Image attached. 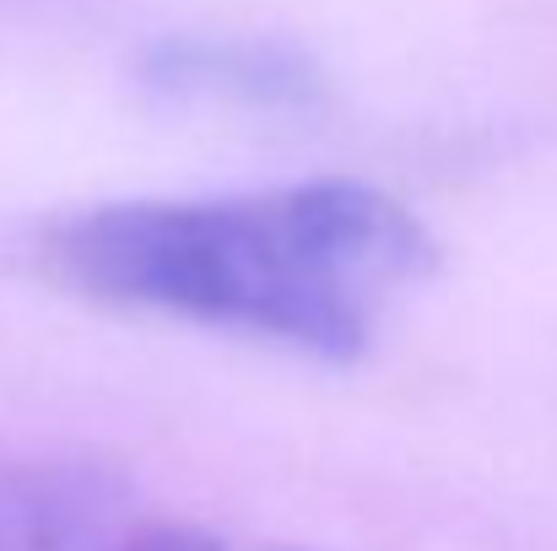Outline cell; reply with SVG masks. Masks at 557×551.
Listing matches in <instances>:
<instances>
[{"mask_svg":"<svg viewBox=\"0 0 557 551\" xmlns=\"http://www.w3.org/2000/svg\"><path fill=\"white\" fill-rule=\"evenodd\" d=\"M433 254L428 227L363 179L114 200L60 216L38 243L44 271L92 303L255 336L314 363L363 358Z\"/></svg>","mask_w":557,"mask_h":551,"instance_id":"cell-1","label":"cell"},{"mask_svg":"<svg viewBox=\"0 0 557 551\" xmlns=\"http://www.w3.org/2000/svg\"><path fill=\"white\" fill-rule=\"evenodd\" d=\"M141 509L103 465L0 449V551H125Z\"/></svg>","mask_w":557,"mask_h":551,"instance_id":"cell-2","label":"cell"},{"mask_svg":"<svg viewBox=\"0 0 557 551\" xmlns=\"http://www.w3.org/2000/svg\"><path fill=\"white\" fill-rule=\"evenodd\" d=\"M260 551H309V547H260Z\"/></svg>","mask_w":557,"mask_h":551,"instance_id":"cell-3","label":"cell"}]
</instances>
